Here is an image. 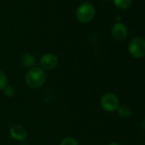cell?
Segmentation results:
<instances>
[{"instance_id": "obj_1", "label": "cell", "mask_w": 145, "mask_h": 145, "mask_svg": "<svg viewBox=\"0 0 145 145\" xmlns=\"http://www.w3.org/2000/svg\"><path fill=\"white\" fill-rule=\"evenodd\" d=\"M26 85L33 89L41 88L46 81V73L40 67H32L26 74Z\"/></svg>"}, {"instance_id": "obj_2", "label": "cell", "mask_w": 145, "mask_h": 145, "mask_svg": "<svg viewBox=\"0 0 145 145\" xmlns=\"http://www.w3.org/2000/svg\"><path fill=\"white\" fill-rule=\"evenodd\" d=\"M96 15L95 7L89 2H84L76 9V18L81 23L91 22Z\"/></svg>"}, {"instance_id": "obj_3", "label": "cell", "mask_w": 145, "mask_h": 145, "mask_svg": "<svg viewBox=\"0 0 145 145\" xmlns=\"http://www.w3.org/2000/svg\"><path fill=\"white\" fill-rule=\"evenodd\" d=\"M102 108L107 112L116 111L120 106V100L118 97L112 93H107L103 94L100 100Z\"/></svg>"}, {"instance_id": "obj_4", "label": "cell", "mask_w": 145, "mask_h": 145, "mask_svg": "<svg viewBox=\"0 0 145 145\" xmlns=\"http://www.w3.org/2000/svg\"><path fill=\"white\" fill-rule=\"evenodd\" d=\"M128 51L135 59H140L145 56V39L143 37L133 38L129 45Z\"/></svg>"}, {"instance_id": "obj_5", "label": "cell", "mask_w": 145, "mask_h": 145, "mask_svg": "<svg viewBox=\"0 0 145 145\" xmlns=\"http://www.w3.org/2000/svg\"><path fill=\"white\" fill-rule=\"evenodd\" d=\"M59 63L58 57L52 53H47L44 54L40 58V65L43 70L46 71H51L54 70Z\"/></svg>"}, {"instance_id": "obj_6", "label": "cell", "mask_w": 145, "mask_h": 145, "mask_svg": "<svg viewBox=\"0 0 145 145\" xmlns=\"http://www.w3.org/2000/svg\"><path fill=\"white\" fill-rule=\"evenodd\" d=\"M111 34L115 40L124 41L128 36V29L125 24L121 22H117L112 26Z\"/></svg>"}, {"instance_id": "obj_7", "label": "cell", "mask_w": 145, "mask_h": 145, "mask_svg": "<svg viewBox=\"0 0 145 145\" xmlns=\"http://www.w3.org/2000/svg\"><path fill=\"white\" fill-rule=\"evenodd\" d=\"M10 137L17 141H24L27 137V131L26 127L21 124H15L9 129Z\"/></svg>"}, {"instance_id": "obj_8", "label": "cell", "mask_w": 145, "mask_h": 145, "mask_svg": "<svg viewBox=\"0 0 145 145\" xmlns=\"http://www.w3.org/2000/svg\"><path fill=\"white\" fill-rule=\"evenodd\" d=\"M21 63L23 66L25 67H27V68H30V67H32L34 63H35V59H34V56L29 53H25L21 55Z\"/></svg>"}, {"instance_id": "obj_9", "label": "cell", "mask_w": 145, "mask_h": 145, "mask_svg": "<svg viewBox=\"0 0 145 145\" xmlns=\"http://www.w3.org/2000/svg\"><path fill=\"white\" fill-rule=\"evenodd\" d=\"M117 113H118L119 116H121V118L128 119L132 116V110L127 105H121V106H119V108L117 109Z\"/></svg>"}, {"instance_id": "obj_10", "label": "cell", "mask_w": 145, "mask_h": 145, "mask_svg": "<svg viewBox=\"0 0 145 145\" xmlns=\"http://www.w3.org/2000/svg\"><path fill=\"white\" fill-rule=\"evenodd\" d=\"M115 5L121 9H127L131 7L132 0H113Z\"/></svg>"}, {"instance_id": "obj_11", "label": "cell", "mask_w": 145, "mask_h": 145, "mask_svg": "<svg viewBox=\"0 0 145 145\" xmlns=\"http://www.w3.org/2000/svg\"><path fill=\"white\" fill-rule=\"evenodd\" d=\"M8 85V77L4 72L0 71V91L3 90V88Z\"/></svg>"}, {"instance_id": "obj_12", "label": "cell", "mask_w": 145, "mask_h": 145, "mask_svg": "<svg viewBox=\"0 0 145 145\" xmlns=\"http://www.w3.org/2000/svg\"><path fill=\"white\" fill-rule=\"evenodd\" d=\"M60 145H79V143H78V141L75 138L69 137V138H63L61 141Z\"/></svg>"}, {"instance_id": "obj_13", "label": "cell", "mask_w": 145, "mask_h": 145, "mask_svg": "<svg viewBox=\"0 0 145 145\" xmlns=\"http://www.w3.org/2000/svg\"><path fill=\"white\" fill-rule=\"evenodd\" d=\"M3 93H4V95L7 96L8 98H11L15 95V88L12 87V86H9L7 85L4 88H3Z\"/></svg>"}, {"instance_id": "obj_14", "label": "cell", "mask_w": 145, "mask_h": 145, "mask_svg": "<svg viewBox=\"0 0 145 145\" xmlns=\"http://www.w3.org/2000/svg\"><path fill=\"white\" fill-rule=\"evenodd\" d=\"M109 145H121L120 144H118V143H111V144H109Z\"/></svg>"}]
</instances>
